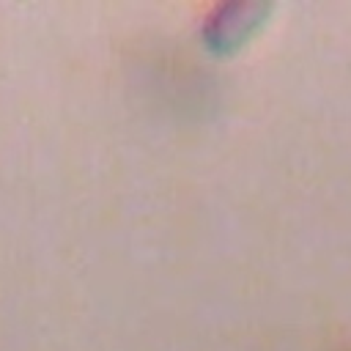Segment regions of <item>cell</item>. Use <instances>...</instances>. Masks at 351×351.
<instances>
[]
</instances>
